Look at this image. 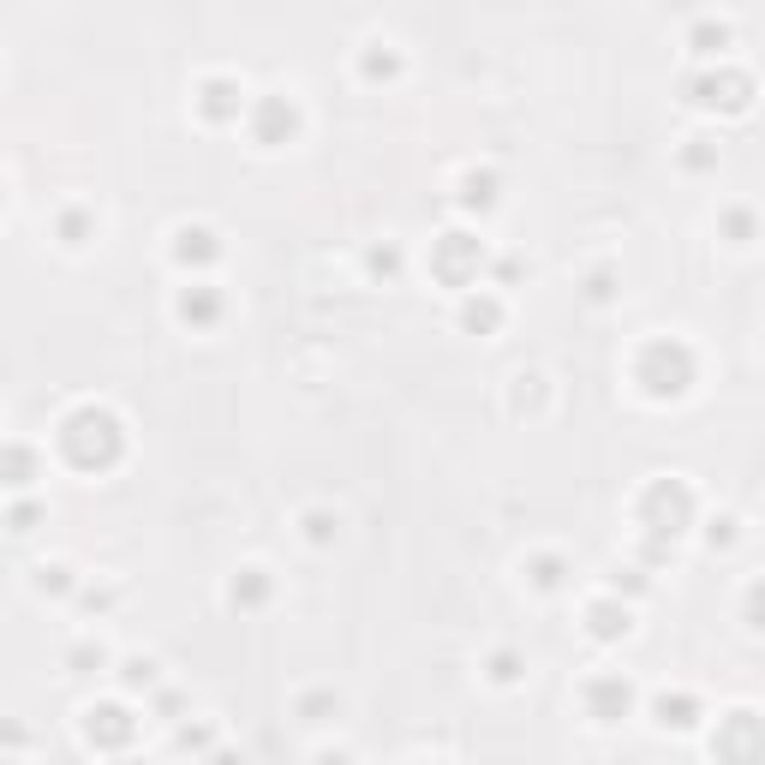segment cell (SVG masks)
Returning <instances> with one entry per match:
<instances>
[{
    "label": "cell",
    "mask_w": 765,
    "mask_h": 765,
    "mask_svg": "<svg viewBox=\"0 0 765 765\" xmlns=\"http://www.w3.org/2000/svg\"><path fill=\"white\" fill-rule=\"evenodd\" d=\"M55 443H60V461L79 467V473H114L126 461V419L102 401H84L60 419Z\"/></svg>",
    "instance_id": "6da1fadb"
},
{
    "label": "cell",
    "mask_w": 765,
    "mask_h": 765,
    "mask_svg": "<svg viewBox=\"0 0 765 765\" xmlns=\"http://www.w3.org/2000/svg\"><path fill=\"white\" fill-rule=\"evenodd\" d=\"M634 382H640L646 401H682L699 382V360L682 336H652L634 353Z\"/></svg>",
    "instance_id": "7a4b0ae2"
},
{
    "label": "cell",
    "mask_w": 765,
    "mask_h": 765,
    "mask_svg": "<svg viewBox=\"0 0 765 765\" xmlns=\"http://www.w3.org/2000/svg\"><path fill=\"white\" fill-rule=\"evenodd\" d=\"M694 520H699V503H694V484H687V479H652L640 491V532H646V544H664V551H670Z\"/></svg>",
    "instance_id": "3957f363"
},
{
    "label": "cell",
    "mask_w": 765,
    "mask_h": 765,
    "mask_svg": "<svg viewBox=\"0 0 765 765\" xmlns=\"http://www.w3.org/2000/svg\"><path fill=\"white\" fill-rule=\"evenodd\" d=\"M682 102H694V108H718V114H742L748 102H754V79L735 67H694L682 79Z\"/></svg>",
    "instance_id": "277c9868"
},
{
    "label": "cell",
    "mask_w": 765,
    "mask_h": 765,
    "mask_svg": "<svg viewBox=\"0 0 765 765\" xmlns=\"http://www.w3.org/2000/svg\"><path fill=\"white\" fill-rule=\"evenodd\" d=\"M491 263V251H484V239L479 234H467V227H449V234L431 246V275H437L443 287H461V293H473L479 282V270Z\"/></svg>",
    "instance_id": "5b68a950"
},
{
    "label": "cell",
    "mask_w": 765,
    "mask_h": 765,
    "mask_svg": "<svg viewBox=\"0 0 765 765\" xmlns=\"http://www.w3.org/2000/svg\"><path fill=\"white\" fill-rule=\"evenodd\" d=\"M299 126H305V114H299V102H293L287 91H270V96L246 102V132H251V144H263V150L293 144Z\"/></svg>",
    "instance_id": "8992f818"
},
{
    "label": "cell",
    "mask_w": 765,
    "mask_h": 765,
    "mask_svg": "<svg viewBox=\"0 0 765 765\" xmlns=\"http://www.w3.org/2000/svg\"><path fill=\"white\" fill-rule=\"evenodd\" d=\"M84 742L102 748V754H120V748L138 742V718L132 706H120V699H102V706L84 711Z\"/></svg>",
    "instance_id": "52a82bcc"
},
{
    "label": "cell",
    "mask_w": 765,
    "mask_h": 765,
    "mask_svg": "<svg viewBox=\"0 0 765 765\" xmlns=\"http://www.w3.org/2000/svg\"><path fill=\"white\" fill-rule=\"evenodd\" d=\"M711 760H718V765H760V718L748 706L730 711V718H718Z\"/></svg>",
    "instance_id": "ba28073f"
},
{
    "label": "cell",
    "mask_w": 765,
    "mask_h": 765,
    "mask_svg": "<svg viewBox=\"0 0 765 765\" xmlns=\"http://www.w3.org/2000/svg\"><path fill=\"white\" fill-rule=\"evenodd\" d=\"M580 699H586V718L592 723H622L634 711V682L628 675H616V670H604V675H592V682L580 687Z\"/></svg>",
    "instance_id": "9c48e42d"
},
{
    "label": "cell",
    "mask_w": 765,
    "mask_h": 765,
    "mask_svg": "<svg viewBox=\"0 0 765 765\" xmlns=\"http://www.w3.org/2000/svg\"><path fill=\"white\" fill-rule=\"evenodd\" d=\"M198 114L210 126H234V120H246V84L234 79V72H210V79H198Z\"/></svg>",
    "instance_id": "30bf717a"
},
{
    "label": "cell",
    "mask_w": 765,
    "mask_h": 765,
    "mask_svg": "<svg viewBox=\"0 0 765 765\" xmlns=\"http://www.w3.org/2000/svg\"><path fill=\"white\" fill-rule=\"evenodd\" d=\"M174 317H180L191 336H203V329H215L227 317V293L215 282H186L180 293H174Z\"/></svg>",
    "instance_id": "8fae6325"
},
{
    "label": "cell",
    "mask_w": 765,
    "mask_h": 765,
    "mask_svg": "<svg viewBox=\"0 0 765 765\" xmlns=\"http://www.w3.org/2000/svg\"><path fill=\"white\" fill-rule=\"evenodd\" d=\"M628 628H634V610L622 604V598H592L586 604V634H592L598 646H616V640H628Z\"/></svg>",
    "instance_id": "7c38bea8"
},
{
    "label": "cell",
    "mask_w": 765,
    "mask_h": 765,
    "mask_svg": "<svg viewBox=\"0 0 765 765\" xmlns=\"http://www.w3.org/2000/svg\"><path fill=\"white\" fill-rule=\"evenodd\" d=\"M215 258H222V234H215V227L186 222L180 234H174V263H180V270H210Z\"/></svg>",
    "instance_id": "4fadbf2b"
},
{
    "label": "cell",
    "mask_w": 765,
    "mask_h": 765,
    "mask_svg": "<svg viewBox=\"0 0 765 765\" xmlns=\"http://www.w3.org/2000/svg\"><path fill=\"white\" fill-rule=\"evenodd\" d=\"M455 203H461L467 215H491L496 203H503V174H496V168H467V174H461V191H455Z\"/></svg>",
    "instance_id": "5bb4252c"
},
{
    "label": "cell",
    "mask_w": 765,
    "mask_h": 765,
    "mask_svg": "<svg viewBox=\"0 0 765 765\" xmlns=\"http://www.w3.org/2000/svg\"><path fill=\"white\" fill-rule=\"evenodd\" d=\"M270 598H275V580H270V568H258V563L239 568L234 580H227V604L246 610V616H258V610L270 604Z\"/></svg>",
    "instance_id": "9a60e30c"
},
{
    "label": "cell",
    "mask_w": 765,
    "mask_h": 765,
    "mask_svg": "<svg viewBox=\"0 0 765 765\" xmlns=\"http://www.w3.org/2000/svg\"><path fill=\"white\" fill-rule=\"evenodd\" d=\"M36 479H43V455L31 443H0V484L7 491H31Z\"/></svg>",
    "instance_id": "2e32d148"
},
{
    "label": "cell",
    "mask_w": 765,
    "mask_h": 765,
    "mask_svg": "<svg viewBox=\"0 0 765 765\" xmlns=\"http://www.w3.org/2000/svg\"><path fill=\"white\" fill-rule=\"evenodd\" d=\"M652 718L664 723V730H694L699 718H706V706H699V694H687V687H664V694L652 699Z\"/></svg>",
    "instance_id": "e0dca14e"
},
{
    "label": "cell",
    "mask_w": 765,
    "mask_h": 765,
    "mask_svg": "<svg viewBox=\"0 0 765 765\" xmlns=\"http://www.w3.org/2000/svg\"><path fill=\"white\" fill-rule=\"evenodd\" d=\"M461 329L467 336H496V329H503V299H496V293H467L461 299Z\"/></svg>",
    "instance_id": "ac0fdd59"
},
{
    "label": "cell",
    "mask_w": 765,
    "mask_h": 765,
    "mask_svg": "<svg viewBox=\"0 0 765 765\" xmlns=\"http://www.w3.org/2000/svg\"><path fill=\"white\" fill-rule=\"evenodd\" d=\"M360 79H365V84H395V79H401V48L365 43V48H360Z\"/></svg>",
    "instance_id": "d6986e66"
},
{
    "label": "cell",
    "mask_w": 765,
    "mask_h": 765,
    "mask_svg": "<svg viewBox=\"0 0 765 765\" xmlns=\"http://www.w3.org/2000/svg\"><path fill=\"white\" fill-rule=\"evenodd\" d=\"M568 556H556V551H539V556H527V586L532 592H563L568 586Z\"/></svg>",
    "instance_id": "ffe728a7"
},
{
    "label": "cell",
    "mask_w": 765,
    "mask_h": 765,
    "mask_svg": "<svg viewBox=\"0 0 765 765\" xmlns=\"http://www.w3.org/2000/svg\"><path fill=\"white\" fill-rule=\"evenodd\" d=\"M55 234L67 239V246H91V239H96V215L84 210V203H67V210L55 215Z\"/></svg>",
    "instance_id": "44dd1931"
},
{
    "label": "cell",
    "mask_w": 765,
    "mask_h": 765,
    "mask_svg": "<svg viewBox=\"0 0 765 765\" xmlns=\"http://www.w3.org/2000/svg\"><path fill=\"white\" fill-rule=\"evenodd\" d=\"M687 48H694L699 60L723 55V48H730V24H723V19H694V31H687Z\"/></svg>",
    "instance_id": "7402d4cb"
},
{
    "label": "cell",
    "mask_w": 765,
    "mask_h": 765,
    "mask_svg": "<svg viewBox=\"0 0 765 765\" xmlns=\"http://www.w3.org/2000/svg\"><path fill=\"white\" fill-rule=\"evenodd\" d=\"M299 532H305V544H311V551H329V544L341 539V515H329V508H305Z\"/></svg>",
    "instance_id": "603a6c76"
},
{
    "label": "cell",
    "mask_w": 765,
    "mask_h": 765,
    "mask_svg": "<svg viewBox=\"0 0 765 765\" xmlns=\"http://www.w3.org/2000/svg\"><path fill=\"white\" fill-rule=\"evenodd\" d=\"M293 711H299L305 723H329V718H341V694H336V687H305Z\"/></svg>",
    "instance_id": "cb8c5ba5"
},
{
    "label": "cell",
    "mask_w": 765,
    "mask_h": 765,
    "mask_svg": "<svg viewBox=\"0 0 765 765\" xmlns=\"http://www.w3.org/2000/svg\"><path fill=\"white\" fill-rule=\"evenodd\" d=\"M484 675H491L496 687H515L520 675H527V658H520L515 646H496V652H491V664H484Z\"/></svg>",
    "instance_id": "d4e9b609"
},
{
    "label": "cell",
    "mask_w": 765,
    "mask_h": 765,
    "mask_svg": "<svg viewBox=\"0 0 765 765\" xmlns=\"http://www.w3.org/2000/svg\"><path fill=\"white\" fill-rule=\"evenodd\" d=\"M365 275H372V282H395V275H401V246H395V239L372 246L365 251Z\"/></svg>",
    "instance_id": "484cf974"
},
{
    "label": "cell",
    "mask_w": 765,
    "mask_h": 765,
    "mask_svg": "<svg viewBox=\"0 0 765 765\" xmlns=\"http://www.w3.org/2000/svg\"><path fill=\"white\" fill-rule=\"evenodd\" d=\"M36 592L67 598V592H79V580H72V568H67V563H43V568H36Z\"/></svg>",
    "instance_id": "4316f807"
},
{
    "label": "cell",
    "mask_w": 765,
    "mask_h": 765,
    "mask_svg": "<svg viewBox=\"0 0 765 765\" xmlns=\"http://www.w3.org/2000/svg\"><path fill=\"white\" fill-rule=\"evenodd\" d=\"M682 168H687V174H711V168H718V138H687Z\"/></svg>",
    "instance_id": "83f0119b"
},
{
    "label": "cell",
    "mask_w": 765,
    "mask_h": 765,
    "mask_svg": "<svg viewBox=\"0 0 765 765\" xmlns=\"http://www.w3.org/2000/svg\"><path fill=\"white\" fill-rule=\"evenodd\" d=\"M174 748H180V754H210L215 723H180V730H174Z\"/></svg>",
    "instance_id": "f1b7e54d"
},
{
    "label": "cell",
    "mask_w": 765,
    "mask_h": 765,
    "mask_svg": "<svg viewBox=\"0 0 765 765\" xmlns=\"http://www.w3.org/2000/svg\"><path fill=\"white\" fill-rule=\"evenodd\" d=\"M718 227H723V239L748 246V239H754V210H742V203H735V210H723V215H718Z\"/></svg>",
    "instance_id": "f546056e"
},
{
    "label": "cell",
    "mask_w": 765,
    "mask_h": 765,
    "mask_svg": "<svg viewBox=\"0 0 765 765\" xmlns=\"http://www.w3.org/2000/svg\"><path fill=\"white\" fill-rule=\"evenodd\" d=\"M622 592H628V598H646V592H652L646 568H616V574H610V598H622Z\"/></svg>",
    "instance_id": "4dcf8cb0"
},
{
    "label": "cell",
    "mask_w": 765,
    "mask_h": 765,
    "mask_svg": "<svg viewBox=\"0 0 765 765\" xmlns=\"http://www.w3.org/2000/svg\"><path fill=\"white\" fill-rule=\"evenodd\" d=\"M120 682L132 687V694H138V687L150 694V687H156V658H126V664H120Z\"/></svg>",
    "instance_id": "1f68e13d"
},
{
    "label": "cell",
    "mask_w": 765,
    "mask_h": 765,
    "mask_svg": "<svg viewBox=\"0 0 765 765\" xmlns=\"http://www.w3.org/2000/svg\"><path fill=\"white\" fill-rule=\"evenodd\" d=\"M67 664L79 670V675H96L102 664H108V652H102L96 640H79V646H72V652H67Z\"/></svg>",
    "instance_id": "d6a6232c"
},
{
    "label": "cell",
    "mask_w": 765,
    "mask_h": 765,
    "mask_svg": "<svg viewBox=\"0 0 765 765\" xmlns=\"http://www.w3.org/2000/svg\"><path fill=\"white\" fill-rule=\"evenodd\" d=\"M735 539H742V520H735V515H718V520L706 527V544H711V551H730Z\"/></svg>",
    "instance_id": "836d02e7"
},
{
    "label": "cell",
    "mask_w": 765,
    "mask_h": 765,
    "mask_svg": "<svg viewBox=\"0 0 765 765\" xmlns=\"http://www.w3.org/2000/svg\"><path fill=\"white\" fill-rule=\"evenodd\" d=\"M7 527L12 532H36V527H43V503H31V496H24V503H12Z\"/></svg>",
    "instance_id": "e575fe53"
},
{
    "label": "cell",
    "mask_w": 765,
    "mask_h": 765,
    "mask_svg": "<svg viewBox=\"0 0 765 765\" xmlns=\"http://www.w3.org/2000/svg\"><path fill=\"white\" fill-rule=\"evenodd\" d=\"M586 299H592V305L616 299V270H592V275H586Z\"/></svg>",
    "instance_id": "d590c367"
},
{
    "label": "cell",
    "mask_w": 765,
    "mask_h": 765,
    "mask_svg": "<svg viewBox=\"0 0 765 765\" xmlns=\"http://www.w3.org/2000/svg\"><path fill=\"white\" fill-rule=\"evenodd\" d=\"M491 275H496V287H515L520 275H527V263H520V258H496V263H491Z\"/></svg>",
    "instance_id": "8d00e7d4"
},
{
    "label": "cell",
    "mask_w": 765,
    "mask_h": 765,
    "mask_svg": "<svg viewBox=\"0 0 765 765\" xmlns=\"http://www.w3.org/2000/svg\"><path fill=\"white\" fill-rule=\"evenodd\" d=\"M180 706H186L180 694H156V711H162V718H180Z\"/></svg>",
    "instance_id": "74e56055"
},
{
    "label": "cell",
    "mask_w": 765,
    "mask_h": 765,
    "mask_svg": "<svg viewBox=\"0 0 765 765\" xmlns=\"http://www.w3.org/2000/svg\"><path fill=\"white\" fill-rule=\"evenodd\" d=\"M311 765H353V754H341V748H323V754H317Z\"/></svg>",
    "instance_id": "f35d334b"
},
{
    "label": "cell",
    "mask_w": 765,
    "mask_h": 765,
    "mask_svg": "<svg viewBox=\"0 0 765 765\" xmlns=\"http://www.w3.org/2000/svg\"><path fill=\"white\" fill-rule=\"evenodd\" d=\"M210 765H239V754H227V748H210Z\"/></svg>",
    "instance_id": "ab89813d"
},
{
    "label": "cell",
    "mask_w": 765,
    "mask_h": 765,
    "mask_svg": "<svg viewBox=\"0 0 765 765\" xmlns=\"http://www.w3.org/2000/svg\"><path fill=\"white\" fill-rule=\"evenodd\" d=\"M0 210H7V186H0Z\"/></svg>",
    "instance_id": "60d3db41"
},
{
    "label": "cell",
    "mask_w": 765,
    "mask_h": 765,
    "mask_svg": "<svg viewBox=\"0 0 765 765\" xmlns=\"http://www.w3.org/2000/svg\"><path fill=\"white\" fill-rule=\"evenodd\" d=\"M419 765H443V760H419Z\"/></svg>",
    "instance_id": "b9f144b4"
}]
</instances>
